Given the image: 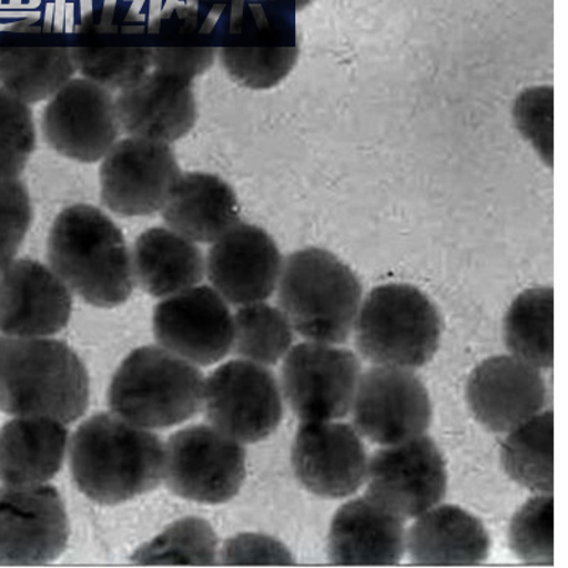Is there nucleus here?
<instances>
[{"instance_id": "f257e3e1", "label": "nucleus", "mask_w": 568, "mask_h": 568, "mask_svg": "<svg viewBox=\"0 0 568 568\" xmlns=\"http://www.w3.org/2000/svg\"><path fill=\"white\" fill-rule=\"evenodd\" d=\"M165 446L160 436L115 414L81 424L70 444V469L81 494L99 505H120L159 488Z\"/></svg>"}, {"instance_id": "f03ea898", "label": "nucleus", "mask_w": 568, "mask_h": 568, "mask_svg": "<svg viewBox=\"0 0 568 568\" xmlns=\"http://www.w3.org/2000/svg\"><path fill=\"white\" fill-rule=\"evenodd\" d=\"M48 261L69 291L91 306H121L133 294V253L98 206L75 204L59 213L49 232Z\"/></svg>"}, {"instance_id": "7ed1b4c3", "label": "nucleus", "mask_w": 568, "mask_h": 568, "mask_svg": "<svg viewBox=\"0 0 568 568\" xmlns=\"http://www.w3.org/2000/svg\"><path fill=\"white\" fill-rule=\"evenodd\" d=\"M89 375L68 344L48 337H0V410L73 423L89 407Z\"/></svg>"}, {"instance_id": "20e7f679", "label": "nucleus", "mask_w": 568, "mask_h": 568, "mask_svg": "<svg viewBox=\"0 0 568 568\" xmlns=\"http://www.w3.org/2000/svg\"><path fill=\"white\" fill-rule=\"evenodd\" d=\"M277 302L293 329L304 338L342 344L352 336L363 286L336 255L307 247L283 262Z\"/></svg>"}, {"instance_id": "39448f33", "label": "nucleus", "mask_w": 568, "mask_h": 568, "mask_svg": "<svg viewBox=\"0 0 568 568\" xmlns=\"http://www.w3.org/2000/svg\"><path fill=\"white\" fill-rule=\"evenodd\" d=\"M204 375L195 364L164 347L134 349L109 389L113 414L145 429L185 423L204 405Z\"/></svg>"}, {"instance_id": "423d86ee", "label": "nucleus", "mask_w": 568, "mask_h": 568, "mask_svg": "<svg viewBox=\"0 0 568 568\" xmlns=\"http://www.w3.org/2000/svg\"><path fill=\"white\" fill-rule=\"evenodd\" d=\"M354 329L358 352L369 362L413 369L433 359L443 334V318L419 288L390 283L368 294Z\"/></svg>"}, {"instance_id": "0eeeda50", "label": "nucleus", "mask_w": 568, "mask_h": 568, "mask_svg": "<svg viewBox=\"0 0 568 568\" xmlns=\"http://www.w3.org/2000/svg\"><path fill=\"white\" fill-rule=\"evenodd\" d=\"M245 476V449L215 426H187L166 443L164 479L186 500L225 504L240 494Z\"/></svg>"}, {"instance_id": "6e6552de", "label": "nucleus", "mask_w": 568, "mask_h": 568, "mask_svg": "<svg viewBox=\"0 0 568 568\" xmlns=\"http://www.w3.org/2000/svg\"><path fill=\"white\" fill-rule=\"evenodd\" d=\"M298 53L293 14L266 0L232 20L225 43L216 52L227 74L253 90L272 89L286 79Z\"/></svg>"}, {"instance_id": "1a4fd4ad", "label": "nucleus", "mask_w": 568, "mask_h": 568, "mask_svg": "<svg viewBox=\"0 0 568 568\" xmlns=\"http://www.w3.org/2000/svg\"><path fill=\"white\" fill-rule=\"evenodd\" d=\"M181 175L169 142L126 136L101 162V202L120 216L154 215L165 206Z\"/></svg>"}, {"instance_id": "9d476101", "label": "nucleus", "mask_w": 568, "mask_h": 568, "mask_svg": "<svg viewBox=\"0 0 568 568\" xmlns=\"http://www.w3.org/2000/svg\"><path fill=\"white\" fill-rule=\"evenodd\" d=\"M204 404L212 426L241 444L266 439L281 425L283 395L265 365L233 359L205 382Z\"/></svg>"}, {"instance_id": "9b49d317", "label": "nucleus", "mask_w": 568, "mask_h": 568, "mask_svg": "<svg viewBox=\"0 0 568 568\" xmlns=\"http://www.w3.org/2000/svg\"><path fill=\"white\" fill-rule=\"evenodd\" d=\"M362 364L334 344L307 342L288 349L282 389L288 407L303 420H336L353 408Z\"/></svg>"}, {"instance_id": "f8f14e48", "label": "nucleus", "mask_w": 568, "mask_h": 568, "mask_svg": "<svg viewBox=\"0 0 568 568\" xmlns=\"http://www.w3.org/2000/svg\"><path fill=\"white\" fill-rule=\"evenodd\" d=\"M352 409L355 430L383 446L418 438L433 423L428 389L408 368L377 365L362 374Z\"/></svg>"}, {"instance_id": "ddd939ff", "label": "nucleus", "mask_w": 568, "mask_h": 568, "mask_svg": "<svg viewBox=\"0 0 568 568\" xmlns=\"http://www.w3.org/2000/svg\"><path fill=\"white\" fill-rule=\"evenodd\" d=\"M42 131L50 149L60 155L93 164L119 140L115 99L103 85L73 78L44 106Z\"/></svg>"}, {"instance_id": "4468645a", "label": "nucleus", "mask_w": 568, "mask_h": 568, "mask_svg": "<svg viewBox=\"0 0 568 568\" xmlns=\"http://www.w3.org/2000/svg\"><path fill=\"white\" fill-rule=\"evenodd\" d=\"M367 495L410 519L439 505L448 475L443 454L429 436L388 445L368 459Z\"/></svg>"}, {"instance_id": "2eb2a0df", "label": "nucleus", "mask_w": 568, "mask_h": 568, "mask_svg": "<svg viewBox=\"0 0 568 568\" xmlns=\"http://www.w3.org/2000/svg\"><path fill=\"white\" fill-rule=\"evenodd\" d=\"M70 525L62 496L49 485L0 494V566H36L59 559Z\"/></svg>"}, {"instance_id": "dca6fc26", "label": "nucleus", "mask_w": 568, "mask_h": 568, "mask_svg": "<svg viewBox=\"0 0 568 568\" xmlns=\"http://www.w3.org/2000/svg\"><path fill=\"white\" fill-rule=\"evenodd\" d=\"M161 347L195 365L221 362L233 344V316L225 298L210 286L165 297L154 312Z\"/></svg>"}, {"instance_id": "f3484780", "label": "nucleus", "mask_w": 568, "mask_h": 568, "mask_svg": "<svg viewBox=\"0 0 568 568\" xmlns=\"http://www.w3.org/2000/svg\"><path fill=\"white\" fill-rule=\"evenodd\" d=\"M294 475L312 494L352 496L367 480L368 456L352 425L303 420L292 449Z\"/></svg>"}, {"instance_id": "a211bd4d", "label": "nucleus", "mask_w": 568, "mask_h": 568, "mask_svg": "<svg viewBox=\"0 0 568 568\" xmlns=\"http://www.w3.org/2000/svg\"><path fill=\"white\" fill-rule=\"evenodd\" d=\"M282 255L266 231L240 222L213 242L205 261L212 287L226 303L265 302L276 291L282 272Z\"/></svg>"}, {"instance_id": "6ab92c4d", "label": "nucleus", "mask_w": 568, "mask_h": 568, "mask_svg": "<svg viewBox=\"0 0 568 568\" xmlns=\"http://www.w3.org/2000/svg\"><path fill=\"white\" fill-rule=\"evenodd\" d=\"M73 297L50 268L34 258H18L0 275V333L49 337L68 326Z\"/></svg>"}, {"instance_id": "aec40b11", "label": "nucleus", "mask_w": 568, "mask_h": 568, "mask_svg": "<svg viewBox=\"0 0 568 568\" xmlns=\"http://www.w3.org/2000/svg\"><path fill=\"white\" fill-rule=\"evenodd\" d=\"M466 395L476 419L496 434H509L540 414L547 403L539 368L515 355L491 357L476 367Z\"/></svg>"}, {"instance_id": "412c9836", "label": "nucleus", "mask_w": 568, "mask_h": 568, "mask_svg": "<svg viewBox=\"0 0 568 568\" xmlns=\"http://www.w3.org/2000/svg\"><path fill=\"white\" fill-rule=\"evenodd\" d=\"M115 106L125 134L169 144L190 134L197 119L192 80L156 69L121 90Z\"/></svg>"}, {"instance_id": "4be33fe9", "label": "nucleus", "mask_w": 568, "mask_h": 568, "mask_svg": "<svg viewBox=\"0 0 568 568\" xmlns=\"http://www.w3.org/2000/svg\"><path fill=\"white\" fill-rule=\"evenodd\" d=\"M42 29L10 30L0 39V83L27 104L50 100L75 74L70 45Z\"/></svg>"}, {"instance_id": "5701e85b", "label": "nucleus", "mask_w": 568, "mask_h": 568, "mask_svg": "<svg viewBox=\"0 0 568 568\" xmlns=\"http://www.w3.org/2000/svg\"><path fill=\"white\" fill-rule=\"evenodd\" d=\"M405 519L365 495L337 510L328 535V556L337 566H394L405 551Z\"/></svg>"}, {"instance_id": "b1692460", "label": "nucleus", "mask_w": 568, "mask_h": 568, "mask_svg": "<svg viewBox=\"0 0 568 568\" xmlns=\"http://www.w3.org/2000/svg\"><path fill=\"white\" fill-rule=\"evenodd\" d=\"M69 430L44 415L14 417L0 429V480L7 488L44 485L62 469Z\"/></svg>"}, {"instance_id": "393cba45", "label": "nucleus", "mask_w": 568, "mask_h": 568, "mask_svg": "<svg viewBox=\"0 0 568 568\" xmlns=\"http://www.w3.org/2000/svg\"><path fill=\"white\" fill-rule=\"evenodd\" d=\"M161 215L170 230L195 243L216 242L242 222L235 191L205 172L182 174Z\"/></svg>"}, {"instance_id": "a878e982", "label": "nucleus", "mask_w": 568, "mask_h": 568, "mask_svg": "<svg viewBox=\"0 0 568 568\" xmlns=\"http://www.w3.org/2000/svg\"><path fill=\"white\" fill-rule=\"evenodd\" d=\"M419 566H476L489 557L490 537L478 517L458 506H434L418 516L405 540Z\"/></svg>"}, {"instance_id": "bb28decb", "label": "nucleus", "mask_w": 568, "mask_h": 568, "mask_svg": "<svg viewBox=\"0 0 568 568\" xmlns=\"http://www.w3.org/2000/svg\"><path fill=\"white\" fill-rule=\"evenodd\" d=\"M133 268L142 291L160 298L197 286L206 273L196 243L170 227H151L136 237Z\"/></svg>"}, {"instance_id": "cd10ccee", "label": "nucleus", "mask_w": 568, "mask_h": 568, "mask_svg": "<svg viewBox=\"0 0 568 568\" xmlns=\"http://www.w3.org/2000/svg\"><path fill=\"white\" fill-rule=\"evenodd\" d=\"M507 475L540 495L555 489V414H540L510 430L501 446Z\"/></svg>"}, {"instance_id": "c85d7f7f", "label": "nucleus", "mask_w": 568, "mask_h": 568, "mask_svg": "<svg viewBox=\"0 0 568 568\" xmlns=\"http://www.w3.org/2000/svg\"><path fill=\"white\" fill-rule=\"evenodd\" d=\"M505 343L515 357L536 368L555 364V292L530 288L516 298L505 317Z\"/></svg>"}, {"instance_id": "c756f323", "label": "nucleus", "mask_w": 568, "mask_h": 568, "mask_svg": "<svg viewBox=\"0 0 568 568\" xmlns=\"http://www.w3.org/2000/svg\"><path fill=\"white\" fill-rule=\"evenodd\" d=\"M293 327L281 308L263 302L245 304L233 317L235 353L247 362L275 365L293 344Z\"/></svg>"}, {"instance_id": "7c9ffc66", "label": "nucleus", "mask_w": 568, "mask_h": 568, "mask_svg": "<svg viewBox=\"0 0 568 568\" xmlns=\"http://www.w3.org/2000/svg\"><path fill=\"white\" fill-rule=\"evenodd\" d=\"M216 559L215 530L200 517L175 521L131 557L136 566H212Z\"/></svg>"}, {"instance_id": "2f4dec72", "label": "nucleus", "mask_w": 568, "mask_h": 568, "mask_svg": "<svg viewBox=\"0 0 568 568\" xmlns=\"http://www.w3.org/2000/svg\"><path fill=\"white\" fill-rule=\"evenodd\" d=\"M70 50L79 73L110 91L129 88L152 68L151 45H131V48L70 45Z\"/></svg>"}, {"instance_id": "473e14b6", "label": "nucleus", "mask_w": 568, "mask_h": 568, "mask_svg": "<svg viewBox=\"0 0 568 568\" xmlns=\"http://www.w3.org/2000/svg\"><path fill=\"white\" fill-rule=\"evenodd\" d=\"M29 104L0 88V182L19 180L36 149Z\"/></svg>"}, {"instance_id": "72a5a7b5", "label": "nucleus", "mask_w": 568, "mask_h": 568, "mask_svg": "<svg viewBox=\"0 0 568 568\" xmlns=\"http://www.w3.org/2000/svg\"><path fill=\"white\" fill-rule=\"evenodd\" d=\"M511 550L527 565L555 562V500L551 495L532 497L511 520Z\"/></svg>"}, {"instance_id": "f704fd0d", "label": "nucleus", "mask_w": 568, "mask_h": 568, "mask_svg": "<svg viewBox=\"0 0 568 568\" xmlns=\"http://www.w3.org/2000/svg\"><path fill=\"white\" fill-rule=\"evenodd\" d=\"M32 220L27 185L20 180L0 182V275L17 261Z\"/></svg>"}, {"instance_id": "c9c22d12", "label": "nucleus", "mask_w": 568, "mask_h": 568, "mask_svg": "<svg viewBox=\"0 0 568 568\" xmlns=\"http://www.w3.org/2000/svg\"><path fill=\"white\" fill-rule=\"evenodd\" d=\"M217 557L225 566L294 565L292 552L281 541L255 532L232 537Z\"/></svg>"}, {"instance_id": "e433bc0d", "label": "nucleus", "mask_w": 568, "mask_h": 568, "mask_svg": "<svg viewBox=\"0 0 568 568\" xmlns=\"http://www.w3.org/2000/svg\"><path fill=\"white\" fill-rule=\"evenodd\" d=\"M268 3L275 4V7L286 10L288 13L297 12L311 4L313 0H266Z\"/></svg>"}]
</instances>
